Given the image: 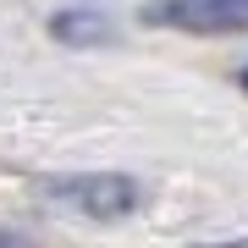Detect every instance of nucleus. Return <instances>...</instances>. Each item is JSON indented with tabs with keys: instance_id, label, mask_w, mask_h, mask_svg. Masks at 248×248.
Returning <instances> with one entry per match:
<instances>
[{
	"instance_id": "obj_1",
	"label": "nucleus",
	"mask_w": 248,
	"mask_h": 248,
	"mask_svg": "<svg viewBox=\"0 0 248 248\" xmlns=\"http://www.w3.org/2000/svg\"><path fill=\"white\" fill-rule=\"evenodd\" d=\"M45 193L61 204V210H78L89 221H122V215L143 210V187L133 177H116V171H89V177H55Z\"/></svg>"
},
{
	"instance_id": "obj_2",
	"label": "nucleus",
	"mask_w": 248,
	"mask_h": 248,
	"mask_svg": "<svg viewBox=\"0 0 248 248\" xmlns=\"http://www.w3.org/2000/svg\"><path fill=\"white\" fill-rule=\"evenodd\" d=\"M143 22L177 33H248V0H155Z\"/></svg>"
},
{
	"instance_id": "obj_3",
	"label": "nucleus",
	"mask_w": 248,
	"mask_h": 248,
	"mask_svg": "<svg viewBox=\"0 0 248 248\" xmlns=\"http://www.w3.org/2000/svg\"><path fill=\"white\" fill-rule=\"evenodd\" d=\"M50 33L61 39V45H110V28L105 17H94V11H61V17H50Z\"/></svg>"
},
{
	"instance_id": "obj_4",
	"label": "nucleus",
	"mask_w": 248,
	"mask_h": 248,
	"mask_svg": "<svg viewBox=\"0 0 248 248\" xmlns=\"http://www.w3.org/2000/svg\"><path fill=\"white\" fill-rule=\"evenodd\" d=\"M0 248H28V237H11V232H0Z\"/></svg>"
},
{
	"instance_id": "obj_5",
	"label": "nucleus",
	"mask_w": 248,
	"mask_h": 248,
	"mask_svg": "<svg viewBox=\"0 0 248 248\" xmlns=\"http://www.w3.org/2000/svg\"><path fill=\"white\" fill-rule=\"evenodd\" d=\"M204 248H248V243H204Z\"/></svg>"
},
{
	"instance_id": "obj_6",
	"label": "nucleus",
	"mask_w": 248,
	"mask_h": 248,
	"mask_svg": "<svg viewBox=\"0 0 248 248\" xmlns=\"http://www.w3.org/2000/svg\"><path fill=\"white\" fill-rule=\"evenodd\" d=\"M243 89H248V66H243Z\"/></svg>"
}]
</instances>
